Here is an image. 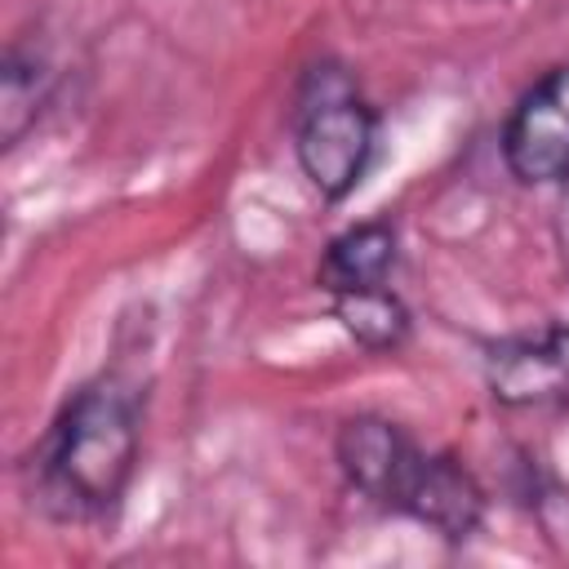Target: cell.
Listing matches in <instances>:
<instances>
[{
    "mask_svg": "<svg viewBox=\"0 0 569 569\" xmlns=\"http://www.w3.org/2000/svg\"><path fill=\"white\" fill-rule=\"evenodd\" d=\"M373 142L378 116L360 98L351 71L338 62L307 67L293 98V151L307 182L325 200H347L373 160Z\"/></svg>",
    "mask_w": 569,
    "mask_h": 569,
    "instance_id": "7a4b0ae2",
    "label": "cell"
},
{
    "mask_svg": "<svg viewBox=\"0 0 569 569\" xmlns=\"http://www.w3.org/2000/svg\"><path fill=\"white\" fill-rule=\"evenodd\" d=\"M400 516L427 525L445 542H467L485 525V489L480 480L449 453H427L422 471L400 507Z\"/></svg>",
    "mask_w": 569,
    "mask_h": 569,
    "instance_id": "8992f818",
    "label": "cell"
},
{
    "mask_svg": "<svg viewBox=\"0 0 569 569\" xmlns=\"http://www.w3.org/2000/svg\"><path fill=\"white\" fill-rule=\"evenodd\" d=\"M391 267H396V231H391V222L373 218V222H356L329 240V249L316 267V284L333 298V293L387 284Z\"/></svg>",
    "mask_w": 569,
    "mask_h": 569,
    "instance_id": "52a82bcc",
    "label": "cell"
},
{
    "mask_svg": "<svg viewBox=\"0 0 569 569\" xmlns=\"http://www.w3.org/2000/svg\"><path fill=\"white\" fill-rule=\"evenodd\" d=\"M502 160L525 187H556L569 178V67L547 71L502 124Z\"/></svg>",
    "mask_w": 569,
    "mask_h": 569,
    "instance_id": "3957f363",
    "label": "cell"
},
{
    "mask_svg": "<svg viewBox=\"0 0 569 569\" xmlns=\"http://www.w3.org/2000/svg\"><path fill=\"white\" fill-rule=\"evenodd\" d=\"M138 391L116 373L84 382L36 449V502L53 520H93L111 511L138 467Z\"/></svg>",
    "mask_w": 569,
    "mask_h": 569,
    "instance_id": "6da1fadb",
    "label": "cell"
},
{
    "mask_svg": "<svg viewBox=\"0 0 569 569\" xmlns=\"http://www.w3.org/2000/svg\"><path fill=\"white\" fill-rule=\"evenodd\" d=\"M53 67L31 44H9L0 67V116H4V147H18V138L36 124L40 107L49 102Z\"/></svg>",
    "mask_w": 569,
    "mask_h": 569,
    "instance_id": "ba28073f",
    "label": "cell"
},
{
    "mask_svg": "<svg viewBox=\"0 0 569 569\" xmlns=\"http://www.w3.org/2000/svg\"><path fill=\"white\" fill-rule=\"evenodd\" d=\"M333 316L365 351H396L409 338V311L387 284L333 293Z\"/></svg>",
    "mask_w": 569,
    "mask_h": 569,
    "instance_id": "9c48e42d",
    "label": "cell"
},
{
    "mask_svg": "<svg viewBox=\"0 0 569 569\" xmlns=\"http://www.w3.org/2000/svg\"><path fill=\"white\" fill-rule=\"evenodd\" d=\"M333 458H338V467H342L351 489H360L369 502H378L387 511H400L427 453L391 418L356 413V418H347L338 427Z\"/></svg>",
    "mask_w": 569,
    "mask_h": 569,
    "instance_id": "277c9868",
    "label": "cell"
},
{
    "mask_svg": "<svg viewBox=\"0 0 569 569\" xmlns=\"http://www.w3.org/2000/svg\"><path fill=\"white\" fill-rule=\"evenodd\" d=\"M489 396L507 409H542L569 400V325L502 338L485 356Z\"/></svg>",
    "mask_w": 569,
    "mask_h": 569,
    "instance_id": "5b68a950",
    "label": "cell"
}]
</instances>
